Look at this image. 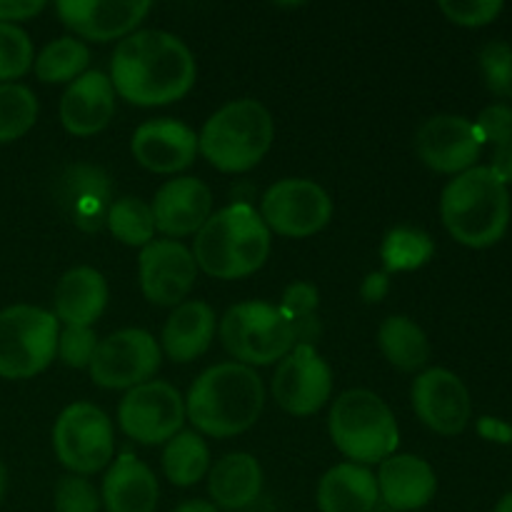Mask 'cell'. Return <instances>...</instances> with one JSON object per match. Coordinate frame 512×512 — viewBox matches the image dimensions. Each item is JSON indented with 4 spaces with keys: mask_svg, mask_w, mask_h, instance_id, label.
<instances>
[{
    "mask_svg": "<svg viewBox=\"0 0 512 512\" xmlns=\"http://www.w3.org/2000/svg\"><path fill=\"white\" fill-rule=\"evenodd\" d=\"M195 58L188 45L165 30H135L123 38L110 60L115 93L133 105H168L190 93Z\"/></svg>",
    "mask_w": 512,
    "mask_h": 512,
    "instance_id": "obj_1",
    "label": "cell"
},
{
    "mask_svg": "<svg viewBox=\"0 0 512 512\" xmlns=\"http://www.w3.org/2000/svg\"><path fill=\"white\" fill-rule=\"evenodd\" d=\"M263 405V380L253 368L220 363L190 385L185 415L198 433L210 438H233L258 423Z\"/></svg>",
    "mask_w": 512,
    "mask_h": 512,
    "instance_id": "obj_2",
    "label": "cell"
},
{
    "mask_svg": "<svg viewBox=\"0 0 512 512\" xmlns=\"http://www.w3.org/2000/svg\"><path fill=\"white\" fill-rule=\"evenodd\" d=\"M268 255L270 230L248 203H233L218 210L195 233L193 258L210 278H248L263 268Z\"/></svg>",
    "mask_w": 512,
    "mask_h": 512,
    "instance_id": "obj_3",
    "label": "cell"
},
{
    "mask_svg": "<svg viewBox=\"0 0 512 512\" xmlns=\"http://www.w3.org/2000/svg\"><path fill=\"white\" fill-rule=\"evenodd\" d=\"M440 218L460 245L490 248L510 225L508 185L488 165H475L445 185Z\"/></svg>",
    "mask_w": 512,
    "mask_h": 512,
    "instance_id": "obj_4",
    "label": "cell"
},
{
    "mask_svg": "<svg viewBox=\"0 0 512 512\" xmlns=\"http://www.w3.org/2000/svg\"><path fill=\"white\" fill-rule=\"evenodd\" d=\"M275 138L270 110L260 100L240 98L205 120L198 153L220 173H248L268 155Z\"/></svg>",
    "mask_w": 512,
    "mask_h": 512,
    "instance_id": "obj_5",
    "label": "cell"
},
{
    "mask_svg": "<svg viewBox=\"0 0 512 512\" xmlns=\"http://www.w3.org/2000/svg\"><path fill=\"white\" fill-rule=\"evenodd\" d=\"M330 438L355 465L383 463L395 455L400 430L393 410L373 390H345L330 408Z\"/></svg>",
    "mask_w": 512,
    "mask_h": 512,
    "instance_id": "obj_6",
    "label": "cell"
},
{
    "mask_svg": "<svg viewBox=\"0 0 512 512\" xmlns=\"http://www.w3.org/2000/svg\"><path fill=\"white\" fill-rule=\"evenodd\" d=\"M220 340L240 365H270L295 348V325L278 305L248 300L238 303L220 320Z\"/></svg>",
    "mask_w": 512,
    "mask_h": 512,
    "instance_id": "obj_7",
    "label": "cell"
},
{
    "mask_svg": "<svg viewBox=\"0 0 512 512\" xmlns=\"http://www.w3.org/2000/svg\"><path fill=\"white\" fill-rule=\"evenodd\" d=\"M58 318L35 305L0 310V378L28 380L58 353Z\"/></svg>",
    "mask_w": 512,
    "mask_h": 512,
    "instance_id": "obj_8",
    "label": "cell"
},
{
    "mask_svg": "<svg viewBox=\"0 0 512 512\" xmlns=\"http://www.w3.org/2000/svg\"><path fill=\"white\" fill-rule=\"evenodd\" d=\"M53 450L73 475H93L113 460V423L90 403H73L58 415L53 428Z\"/></svg>",
    "mask_w": 512,
    "mask_h": 512,
    "instance_id": "obj_9",
    "label": "cell"
},
{
    "mask_svg": "<svg viewBox=\"0 0 512 512\" xmlns=\"http://www.w3.org/2000/svg\"><path fill=\"white\" fill-rule=\"evenodd\" d=\"M260 218L285 238H310L333 218V200L315 180L285 178L265 190Z\"/></svg>",
    "mask_w": 512,
    "mask_h": 512,
    "instance_id": "obj_10",
    "label": "cell"
},
{
    "mask_svg": "<svg viewBox=\"0 0 512 512\" xmlns=\"http://www.w3.org/2000/svg\"><path fill=\"white\" fill-rule=\"evenodd\" d=\"M160 368V345L148 330L125 328L108 335L90 360V380L105 390H133Z\"/></svg>",
    "mask_w": 512,
    "mask_h": 512,
    "instance_id": "obj_11",
    "label": "cell"
},
{
    "mask_svg": "<svg viewBox=\"0 0 512 512\" xmlns=\"http://www.w3.org/2000/svg\"><path fill=\"white\" fill-rule=\"evenodd\" d=\"M118 423L140 445H160L180 433L185 423V400L163 380H148L128 390L120 400Z\"/></svg>",
    "mask_w": 512,
    "mask_h": 512,
    "instance_id": "obj_12",
    "label": "cell"
},
{
    "mask_svg": "<svg viewBox=\"0 0 512 512\" xmlns=\"http://www.w3.org/2000/svg\"><path fill=\"white\" fill-rule=\"evenodd\" d=\"M333 393V370L315 345L295 343L280 360L273 375V398L285 413L308 418L315 415Z\"/></svg>",
    "mask_w": 512,
    "mask_h": 512,
    "instance_id": "obj_13",
    "label": "cell"
},
{
    "mask_svg": "<svg viewBox=\"0 0 512 512\" xmlns=\"http://www.w3.org/2000/svg\"><path fill=\"white\" fill-rule=\"evenodd\" d=\"M138 278L140 290L150 303L178 308L185 295L193 290L198 263L178 240H153L140 250Z\"/></svg>",
    "mask_w": 512,
    "mask_h": 512,
    "instance_id": "obj_14",
    "label": "cell"
},
{
    "mask_svg": "<svg viewBox=\"0 0 512 512\" xmlns=\"http://www.w3.org/2000/svg\"><path fill=\"white\" fill-rule=\"evenodd\" d=\"M415 153L435 173L460 175L475 168L483 140L475 133L473 120L463 115H433L415 133Z\"/></svg>",
    "mask_w": 512,
    "mask_h": 512,
    "instance_id": "obj_15",
    "label": "cell"
},
{
    "mask_svg": "<svg viewBox=\"0 0 512 512\" xmlns=\"http://www.w3.org/2000/svg\"><path fill=\"white\" fill-rule=\"evenodd\" d=\"M415 415L438 435H460L470 423L473 403L463 380L445 368H430L415 378L413 390Z\"/></svg>",
    "mask_w": 512,
    "mask_h": 512,
    "instance_id": "obj_16",
    "label": "cell"
},
{
    "mask_svg": "<svg viewBox=\"0 0 512 512\" xmlns=\"http://www.w3.org/2000/svg\"><path fill=\"white\" fill-rule=\"evenodd\" d=\"M153 5L148 0H60L58 18L78 38L108 43L135 33Z\"/></svg>",
    "mask_w": 512,
    "mask_h": 512,
    "instance_id": "obj_17",
    "label": "cell"
},
{
    "mask_svg": "<svg viewBox=\"0 0 512 512\" xmlns=\"http://www.w3.org/2000/svg\"><path fill=\"white\" fill-rule=\"evenodd\" d=\"M130 150L135 160L150 173H180L190 168L198 155V135L180 120L155 118L135 130Z\"/></svg>",
    "mask_w": 512,
    "mask_h": 512,
    "instance_id": "obj_18",
    "label": "cell"
},
{
    "mask_svg": "<svg viewBox=\"0 0 512 512\" xmlns=\"http://www.w3.org/2000/svg\"><path fill=\"white\" fill-rule=\"evenodd\" d=\"M150 208H153L155 230L168 235L170 240L185 238L198 233L213 215V193L198 178H175L155 193Z\"/></svg>",
    "mask_w": 512,
    "mask_h": 512,
    "instance_id": "obj_19",
    "label": "cell"
},
{
    "mask_svg": "<svg viewBox=\"0 0 512 512\" xmlns=\"http://www.w3.org/2000/svg\"><path fill=\"white\" fill-rule=\"evenodd\" d=\"M115 115V88L100 70H88L68 85L60 98V123L70 135L100 133Z\"/></svg>",
    "mask_w": 512,
    "mask_h": 512,
    "instance_id": "obj_20",
    "label": "cell"
},
{
    "mask_svg": "<svg viewBox=\"0 0 512 512\" xmlns=\"http://www.w3.org/2000/svg\"><path fill=\"white\" fill-rule=\"evenodd\" d=\"M375 480H378L380 500L398 512L425 508L438 493L435 470L418 455H390L380 463Z\"/></svg>",
    "mask_w": 512,
    "mask_h": 512,
    "instance_id": "obj_21",
    "label": "cell"
},
{
    "mask_svg": "<svg viewBox=\"0 0 512 512\" xmlns=\"http://www.w3.org/2000/svg\"><path fill=\"white\" fill-rule=\"evenodd\" d=\"M55 318L73 328H93L108 305V283L103 273L88 265L68 270L55 285Z\"/></svg>",
    "mask_w": 512,
    "mask_h": 512,
    "instance_id": "obj_22",
    "label": "cell"
},
{
    "mask_svg": "<svg viewBox=\"0 0 512 512\" xmlns=\"http://www.w3.org/2000/svg\"><path fill=\"white\" fill-rule=\"evenodd\" d=\"M160 488L153 470L135 455L123 453L103 480V505L108 512H155Z\"/></svg>",
    "mask_w": 512,
    "mask_h": 512,
    "instance_id": "obj_23",
    "label": "cell"
},
{
    "mask_svg": "<svg viewBox=\"0 0 512 512\" xmlns=\"http://www.w3.org/2000/svg\"><path fill=\"white\" fill-rule=\"evenodd\" d=\"M215 338V310L203 300L180 303L163 328V348L175 363H193Z\"/></svg>",
    "mask_w": 512,
    "mask_h": 512,
    "instance_id": "obj_24",
    "label": "cell"
},
{
    "mask_svg": "<svg viewBox=\"0 0 512 512\" xmlns=\"http://www.w3.org/2000/svg\"><path fill=\"white\" fill-rule=\"evenodd\" d=\"M320 512H373L378 505V480L368 468L355 463H340L320 478Z\"/></svg>",
    "mask_w": 512,
    "mask_h": 512,
    "instance_id": "obj_25",
    "label": "cell"
},
{
    "mask_svg": "<svg viewBox=\"0 0 512 512\" xmlns=\"http://www.w3.org/2000/svg\"><path fill=\"white\" fill-rule=\"evenodd\" d=\"M263 490V468L250 453H230L208 473V493L215 508L243 510Z\"/></svg>",
    "mask_w": 512,
    "mask_h": 512,
    "instance_id": "obj_26",
    "label": "cell"
},
{
    "mask_svg": "<svg viewBox=\"0 0 512 512\" xmlns=\"http://www.w3.org/2000/svg\"><path fill=\"white\" fill-rule=\"evenodd\" d=\"M73 178L65 180V200L70 205L75 225L83 230H100L108 220L110 183L98 168L70 170Z\"/></svg>",
    "mask_w": 512,
    "mask_h": 512,
    "instance_id": "obj_27",
    "label": "cell"
},
{
    "mask_svg": "<svg viewBox=\"0 0 512 512\" xmlns=\"http://www.w3.org/2000/svg\"><path fill=\"white\" fill-rule=\"evenodd\" d=\"M378 345L388 363L403 373L423 370L430 360L428 335L415 320L405 315H390L378 330Z\"/></svg>",
    "mask_w": 512,
    "mask_h": 512,
    "instance_id": "obj_28",
    "label": "cell"
},
{
    "mask_svg": "<svg viewBox=\"0 0 512 512\" xmlns=\"http://www.w3.org/2000/svg\"><path fill=\"white\" fill-rule=\"evenodd\" d=\"M163 473L178 488H190L210 473V450L198 433H178L163 450Z\"/></svg>",
    "mask_w": 512,
    "mask_h": 512,
    "instance_id": "obj_29",
    "label": "cell"
},
{
    "mask_svg": "<svg viewBox=\"0 0 512 512\" xmlns=\"http://www.w3.org/2000/svg\"><path fill=\"white\" fill-rule=\"evenodd\" d=\"M90 63V50L83 40H75L70 35L53 40L45 45L33 60L35 75L43 83H73L85 73Z\"/></svg>",
    "mask_w": 512,
    "mask_h": 512,
    "instance_id": "obj_30",
    "label": "cell"
},
{
    "mask_svg": "<svg viewBox=\"0 0 512 512\" xmlns=\"http://www.w3.org/2000/svg\"><path fill=\"white\" fill-rule=\"evenodd\" d=\"M110 233L115 240L130 248H145L153 243L155 235V218L153 208L145 200L125 195V198L115 200L108 210V220H105Z\"/></svg>",
    "mask_w": 512,
    "mask_h": 512,
    "instance_id": "obj_31",
    "label": "cell"
},
{
    "mask_svg": "<svg viewBox=\"0 0 512 512\" xmlns=\"http://www.w3.org/2000/svg\"><path fill=\"white\" fill-rule=\"evenodd\" d=\"M435 243L428 233L415 228H395L385 235L380 258H383L385 273H410L418 270L433 258Z\"/></svg>",
    "mask_w": 512,
    "mask_h": 512,
    "instance_id": "obj_32",
    "label": "cell"
},
{
    "mask_svg": "<svg viewBox=\"0 0 512 512\" xmlns=\"http://www.w3.org/2000/svg\"><path fill=\"white\" fill-rule=\"evenodd\" d=\"M38 120V100L20 83H0V145L20 140Z\"/></svg>",
    "mask_w": 512,
    "mask_h": 512,
    "instance_id": "obj_33",
    "label": "cell"
},
{
    "mask_svg": "<svg viewBox=\"0 0 512 512\" xmlns=\"http://www.w3.org/2000/svg\"><path fill=\"white\" fill-rule=\"evenodd\" d=\"M33 43L18 25L0 23V83L18 80L33 68Z\"/></svg>",
    "mask_w": 512,
    "mask_h": 512,
    "instance_id": "obj_34",
    "label": "cell"
},
{
    "mask_svg": "<svg viewBox=\"0 0 512 512\" xmlns=\"http://www.w3.org/2000/svg\"><path fill=\"white\" fill-rule=\"evenodd\" d=\"M480 68H483L485 85L495 95L512 100V48L505 40H493L480 50Z\"/></svg>",
    "mask_w": 512,
    "mask_h": 512,
    "instance_id": "obj_35",
    "label": "cell"
},
{
    "mask_svg": "<svg viewBox=\"0 0 512 512\" xmlns=\"http://www.w3.org/2000/svg\"><path fill=\"white\" fill-rule=\"evenodd\" d=\"M55 512H98L100 495L83 475H65L55 485Z\"/></svg>",
    "mask_w": 512,
    "mask_h": 512,
    "instance_id": "obj_36",
    "label": "cell"
},
{
    "mask_svg": "<svg viewBox=\"0 0 512 512\" xmlns=\"http://www.w3.org/2000/svg\"><path fill=\"white\" fill-rule=\"evenodd\" d=\"M98 343L100 340L93 328H73V325H65V330H60L58 335V353L55 355L68 368H88Z\"/></svg>",
    "mask_w": 512,
    "mask_h": 512,
    "instance_id": "obj_37",
    "label": "cell"
},
{
    "mask_svg": "<svg viewBox=\"0 0 512 512\" xmlns=\"http://www.w3.org/2000/svg\"><path fill=\"white\" fill-rule=\"evenodd\" d=\"M440 10L450 23L480 28V25L493 23L503 13V3L500 0H443Z\"/></svg>",
    "mask_w": 512,
    "mask_h": 512,
    "instance_id": "obj_38",
    "label": "cell"
},
{
    "mask_svg": "<svg viewBox=\"0 0 512 512\" xmlns=\"http://www.w3.org/2000/svg\"><path fill=\"white\" fill-rule=\"evenodd\" d=\"M475 133L483 143L503 145L512 138V108L505 103H493L485 110H480L475 120Z\"/></svg>",
    "mask_w": 512,
    "mask_h": 512,
    "instance_id": "obj_39",
    "label": "cell"
},
{
    "mask_svg": "<svg viewBox=\"0 0 512 512\" xmlns=\"http://www.w3.org/2000/svg\"><path fill=\"white\" fill-rule=\"evenodd\" d=\"M320 305V293L313 283H305V280H298V283L288 285L280 298V313L290 320V323H298V320L310 318L315 315Z\"/></svg>",
    "mask_w": 512,
    "mask_h": 512,
    "instance_id": "obj_40",
    "label": "cell"
},
{
    "mask_svg": "<svg viewBox=\"0 0 512 512\" xmlns=\"http://www.w3.org/2000/svg\"><path fill=\"white\" fill-rule=\"evenodd\" d=\"M45 10V0H0V23L15 25Z\"/></svg>",
    "mask_w": 512,
    "mask_h": 512,
    "instance_id": "obj_41",
    "label": "cell"
},
{
    "mask_svg": "<svg viewBox=\"0 0 512 512\" xmlns=\"http://www.w3.org/2000/svg\"><path fill=\"white\" fill-rule=\"evenodd\" d=\"M390 290V275L388 273H370L360 285V295L365 303H380Z\"/></svg>",
    "mask_w": 512,
    "mask_h": 512,
    "instance_id": "obj_42",
    "label": "cell"
},
{
    "mask_svg": "<svg viewBox=\"0 0 512 512\" xmlns=\"http://www.w3.org/2000/svg\"><path fill=\"white\" fill-rule=\"evenodd\" d=\"M488 168L493 170V173L498 175L505 185L512 183V138L508 140V143L495 145L493 163H490Z\"/></svg>",
    "mask_w": 512,
    "mask_h": 512,
    "instance_id": "obj_43",
    "label": "cell"
},
{
    "mask_svg": "<svg viewBox=\"0 0 512 512\" xmlns=\"http://www.w3.org/2000/svg\"><path fill=\"white\" fill-rule=\"evenodd\" d=\"M173 512H220L213 503L208 500H188V503L178 505Z\"/></svg>",
    "mask_w": 512,
    "mask_h": 512,
    "instance_id": "obj_44",
    "label": "cell"
},
{
    "mask_svg": "<svg viewBox=\"0 0 512 512\" xmlns=\"http://www.w3.org/2000/svg\"><path fill=\"white\" fill-rule=\"evenodd\" d=\"M493 512H512V493L503 495V498L498 500V505H495Z\"/></svg>",
    "mask_w": 512,
    "mask_h": 512,
    "instance_id": "obj_45",
    "label": "cell"
},
{
    "mask_svg": "<svg viewBox=\"0 0 512 512\" xmlns=\"http://www.w3.org/2000/svg\"><path fill=\"white\" fill-rule=\"evenodd\" d=\"M5 490H8V470H5V465L0 463V503H3L5 498Z\"/></svg>",
    "mask_w": 512,
    "mask_h": 512,
    "instance_id": "obj_46",
    "label": "cell"
}]
</instances>
